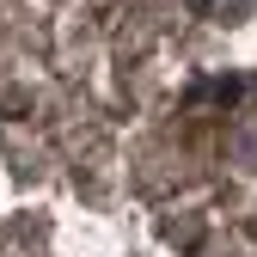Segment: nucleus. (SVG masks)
<instances>
[{
	"instance_id": "obj_1",
	"label": "nucleus",
	"mask_w": 257,
	"mask_h": 257,
	"mask_svg": "<svg viewBox=\"0 0 257 257\" xmlns=\"http://www.w3.org/2000/svg\"><path fill=\"white\" fill-rule=\"evenodd\" d=\"M220 7H227V13H239V7H251V0H220Z\"/></svg>"
}]
</instances>
